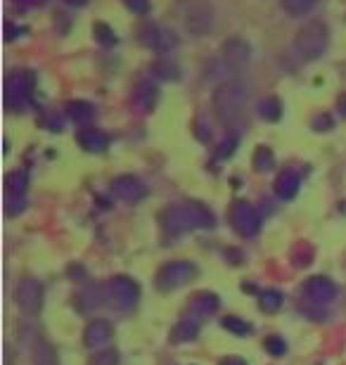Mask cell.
Masks as SVG:
<instances>
[{"mask_svg": "<svg viewBox=\"0 0 346 365\" xmlns=\"http://www.w3.org/2000/svg\"><path fill=\"white\" fill-rule=\"evenodd\" d=\"M247 102H249V88L240 81L220 83L211 95L213 114H216V119L223 123V126H235V123L242 119Z\"/></svg>", "mask_w": 346, "mask_h": 365, "instance_id": "7a4b0ae2", "label": "cell"}, {"mask_svg": "<svg viewBox=\"0 0 346 365\" xmlns=\"http://www.w3.org/2000/svg\"><path fill=\"white\" fill-rule=\"evenodd\" d=\"M235 148H238V138H235V135L225 138V140L218 145V152H216V157H218V159H225V157H230L233 152H235Z\"/></svg>", "mask_w": 346, "mask_h": 365, "instance_id": "e575fe53", "label": "cell"}, {"mask_svg": "<svg viewBox=\"0 0 346 365\" xmlns=\"http://www.w3.org/2000/svg\"><path fill=\"white\" fill-rule=\"evenodd\" d=\"M93 34H95V41L100 43V46H105V48H112L116 46V34H114V29L105 24V21H98V24L93 26Z\"/></svg>", "mask_w": 346, "mask_h": 365, "instance_id": "f546056e", "label": "cell"}, {"mask_svg": "<svg viewBox=\"0 0 346 365\" xmlns=\"http://www.w3.org/2000/svg\"><path fill=\"white\" fill-rule=\"evenodd\" d=\"M220 306V299L213 294V292H197L193 297V302L188 304V313L190 318H207L211 313H216Z\"/></svg>", "mask_w": 346, "mask_h": 365, "instance_id": "2e32d148", "label": "cell"}, {"mask_svg": "<svg viewBox=\"0 0 346 365\" xmlns=\"http://www.w3.org/2000/svg\"><path fill=\"white\" fill-rule=\"evenodd\" d=\"M304 297L313 304H330L337 299V284L325 275H313L308 277L304 284Z\"/></svg>", "mask_w": 346, "mask_h": 365, "instance_id": "7c38bea8", "label": "cell"}, {"mask_svg": "<svg viewBox=\"0 0 346 365\" xmlns=\"http://www.w3.org/2000/svg\"><path fill=\"white\" fill-rule=\"evenodd\" d=\"M100 304H105V294H102V287H95V284L76 294V306L81 313H93Z\"/></svg>", "mask_w": 346, "mask_h": 365, "instance_id": "d6986e66", "label": "cell"}, {"mask_svg": "<svg viewBox=\"0 0 346 365\" xmlns=\"http://www.w3.org/2000/svg\"><path fill=\"white\" fill-rule=\"evenodd\" d=\"M34 363L36 365H60L57 363V354L55 349L48 344V341H36L34 346Z\"/></svg>", "mask_w": 346, "mask_h": 365, "instance_id": "484cf974", "label": "cell"}, {"mask_svg": "<svg viewBox=\"0 0 346 365\" xmlns=\"http://www.w3.org/2000/svg\"><path fill=\"white\" fill-rule=\"evenodd\" d=\"M211 225H213L211 209L195 200L173 204V207L166 211V218H164V228L166 232H171V235H185V232L211 228Z\"/></svg>", "mask_w": 346, "mask_h": 365, "instance_id": "6da1fadb", "label": "cell"}, {"mask_svg": "<svg viewBox=\"0 0 346 365\" xmlns=\"http://www.w3.org/2000/svg\"><path fill=\"white\" fill-rule=\"evenodd\" d=\"M220 365H247L242 359H238V356H228V359L220 361Z\"/></svg>", "mask_w": 346, "mask_h": 365, "instance_id": "f35d334b", "label": "cell"}, {"mask_svg": "<svg viewBox=\"0 0 346 365\" xmlns=\"http://www.w3.org/2000/svg\"><path fill=\"white\" fill-rule=\"evenodd\" d=\"M67 114L73 123H78V126H86V123H91L95 119V107L91 102L86 100H73L67 105Z\"/></svg>", "mask_w": 346, "mask_h": 365, "instance_id": "ffe728a7", "label": "cell"}, {"mask_svg": "<svg viewBox=\"0 0 346 365\" xmlns=\"http://www.w3.org/2000/svg\"><path fill=\"white\" fill-rule=\"evenodd\" d=\"M197 337H200V323L195 318H183L171 332L173 341H195Z\"/></svg>", "mask_w": 346, "mask_h": 365, "instance_id": "44dd1931", "label": "cell"}, {"mask_svg": "<svg viewBox=\"0 0 346 365\" xmlns=\"http://www.w3.org/2000/svg\"><path fill=\"white\" fill-rule=\"evenodd\" d=\"M152 74L157 76V78H164V81H175V78L180 76V69L175 67L173 62L159 60V62H154V64H152Z\"/></svg>", "mask_w": 346, "mask_h": 365, "instance_id": "f1b7e54d", "label": "cell"}, {"mask_svg": "<svg viewBox=\"0 0 346 365\" xmlns=\"http://www.w3.org/2000/svg\"><path fill=\"white\" fill-rule=\"evenodd\" d=\"M263 349L270 354V356H285L287 354V341L283 337H278V334H270V337H266V341H263Z\"/></svg>", "mask_w": 346, "mask_h": 365, "instance_id": "1f68e13d", "label": "cell"}, {"mask_svg": "<svg viewBox=\"0 0 346 365\" xmlns=\"http://www.w3.org/2000/svg\"><path fill=\"white\" fill-rule=\"evenodd\" d=\"M112 192L119 197L121 202L138 204L147 197V185L138 176H119L112 180Z\"/></svg>", "mask_w": 346, "mask_h": 365, "instance_id": "4fadbf2b", "label": "cell"}, {"mask_svg": "<svg viewBox=\"0 0 346 365\" xmlns=\"http://www.w3.org/2000/svg\"><path fill=\"white\" fill-rule=\"evenodd\" d=\"M252 166L256 173H268L275 169V155L270 148H256L254 150V157H252Z\"/></svg>", "mask_w": 346, "mask_h": 365, "instance_id": "7402d4cb", "label": "cell"}, {"mask_svg": "<svg viewBox=\"0 0 346 365\" xmlns=\"http://www.w3.org/2000/svg\"><path fill=\"white\" fill-rule=\"evenodd\" d=\"M46 126L50 130H57V133H60V130L64 128V123H62V119L57 114H50V119H46Z\"/></svg>", "mask_w": 346, "mask_h": 365, "instance_id": "74e56055", "label": "cell"}, {"mask_svg": "<svg viewBox=\"0 0 346 365\" xmlns=\"http://www.w3.org/2000/svg\"><path fill=\"white\" fill-rule=\"evenodd\" d=\"M330 48V26L322 19H311L294 36V50L304 62H315Z\"/></svg>", "mask_w": 346, "mask_h": 365, "instance_id": "3957f363", "label": "cell"}, {"mask_svg": "<svg viewBox=\"0 0 346 365\" xmlns=\"http://www.w3.org/2000/svg\"><path fill=\"white\" fill-rule=\"evenodd\" d=\"M228 221H230L233 230L242 237H254L261 230V214L256 211L254 204L247 200H235L228 211Z\"/></svg>", "mask_w": 346, "mask_h": 365, "instance_id": "52a82bcc", "label": "cell"}, {"mask_svg": "<svg viewBox=\"0 0 346 365\" xmlns=\"http://www.w3.org/2000/svg\"><path fill=\"white\" fill-rule=\"evenodd\" d=\"M280 5H283V10L287 14H292V17H306V14L318 5V0H280Z\"/></svg>", "mask_w": 346, "mask_h": 365, "instance_id": "d4e9b609", "label": "cell"}, {"mask_svg": "<svg viewBox=\"0 0 346 365\" xmlns=\"http://www.w3.org/2000/svg\"><path fill=\"white\" fill-rule=\"evenodd\" d=\"M335 128V121L330 114H318L313 119V130H318V133H322V130H332Z\"/></svg>", "mask_w": 346, "mask_h": 365, "instance_id": "d590c367", "label": "cell"}, {"mask_svg": "<svg viewBox=\"0 0 346 365\" xmlns=\"http://www.w3.org/2000/svg\"><path fill=\"white\" fill-rule=\"evenodd\" d=\"M220 57H223V64L233 74H242L252 62V46L240 36H233L220 46Z\"/></svg>", "mask_w": 346, "mask_h": 365, "instance_id": "9c48e42d", "label": "cell"}, {"mask_svg": "<svg viewBox=\"0 0 346 365\" xmlns=\"http://www.w3.org/2000/svg\"><path fill=\"white\" fill-rule=\"evenodd\" d=\"M34 91H36L34 71H29V69L12 71V74L5 78V107L10 109V112H24V109L31 105Z\"/></svg>", "mask_w": 346, "mask_h": 365, "instance_id": "5b68a950", "label": "cell"}, {"mask_svg": "<svg viewBox=\"0 0 346 365\" xmlns=\"http://www.w3.org/2000/svg\"><path fill=\"white\" fill-rule=\"evenodd\" d=\"M140 43L145 48L154 50V53H171V50L178 48V36H175L171 29H164L159 24H145L140 29Z\"/></svg>", "mask_w": 346, "mask_h": 365, "instance_id": "8fae6325", "label": "cell"}, {"mask_svg": "<svg viewBox=\"0 0 346 365\" xmlns=\"http://www.w3.org/2000/svg\"><path fill=\"white\" fill-rule=\"evenodd\" d=\"M114 337V327L109 320L105 318H95L91 325L86 327V332H83V344L88 349H95V351H100L102 346H107L109 341H112Z\"/></svg>", "mask_w": 346, "mask_h": 365, "instance_id": "5bb4252c", "label": "cell"}, {"mask_svg": "<svg viewBox=\"0 0 346 365\" xmlns=\"http://www.w3.org/2000/svg\"><path fill=\"white\" fill-rule=\"evenodd\" d=\"M76 140L81 148L86 152H93V155H100V152H105L109 148V135L100 128H81Z\"/></svg>", "mask_w": 346, "mask_h": 365, "instance_id": "e0dca14e", "label": "cell"}, {"mask_svg": "<svg viewBox=\"0 0 346 365\" xmlns=\"http://www.w3.org/2000/svg\"><path fill=\"white\" fill-rule=\"evenodd\" d=\"M123 5L128 7V12L138 14V17H147L152 10V3L150 0H123Z\"/></svg>", "mask_w": 346, "mask_h": 365, "instance_id": "836d02e7", "label": "cell"}, {"mask_svg": "<svg viewBox=\"0 0 346 365\" xmlns=\"http://www.w3.org/2000/svg\"><path fill=\"white\" fill-rule=\"evenodd\" d=\"M26 187H29V180H26V173L24 171L7 173V178H5V195L26 197Z\"/></svg>", "mask_w": 346, "mask_h": 365, "instance_id": "cb8c5ba5", "label": "cell"}, {"mask_svg": "<svg viewBox=\"0 0 346 365\" xmlns=\"http://www.w3.org/2000/svg\"><path fill=\"white\" fill-rule=\"evenodd\" d=\"M69 7H86L88 5V0H64Z\"/></svg>", "mask_w": 346, "mask_h": 365, "instance_id": "b9f144b4", "label": "cell"}, {"mask_svg": "<svg viewBox=\"0 0 346 365\" xmlns=\"http://www.w3.org/2000/svg\"><path fill=\"white\" fill-rule=\"evenodd\" d=\"M121 356L116 349H100V351H95L91 356V361H88V365H119Z\"/></svg>", "mask_w": 346, "mask_h": 365, "instance_id": "4dcf8cb0", "label": "cell"}, {"mask_svg": "<svg viewBox=\"0 0 346 365\" xmlns=\"http://www.w3.org/2000/svg\"><path fill=\"white\" fill-rule=\"evenodd\" d=\"M259 116L263 121H280V116H283V102H280L275 95H270V98H263L259 102Z\"/></svg>", "mask_w": 346, "mask_h": 365, "instance_id": "603a6c76", "label": "cell"}, {"mask_svg": "<svg viewBox=\"0 0 346 365\" xmlns=\"http://www.w3.org/2000/svg\"><path fill=\"white\" fill-rule=\"evenodd\" d=\"M24 31H26V29L14 26V24H10V21H7V24H5V41H14L19 34H24Z\"/></svg>", "mask_w": 346, "mask_h": 365, "instance_id": "8d00e7d4", "label": "cell"}, {"mask_svg": "<svg viewBox=\"0 0 346 365\" xmlns=\"http://www.w3.org/2000/svg\"><path fill=\"white\" fill-rule=\"evenodd\" d=\"M178 14L183 29L190 36H207L216 26V10H213L211 0H180Z\"/></svg>", "mask_w": 346, "mask_h": 365, "instance_id": "277c9868", "label": "cell"}, {"mask_svg": "<svg viewBox=\"0 0 346 365\" xmlns=\"http://www.w3.org/2000/svg\"><path fill=\"white\" fill-rule=\"evenodd\" d=\"M14 299H17V306L26 316H39L43 309V299H46V289H43V284L36 277H24L17 284Z\"/></svg>", "mask_w": 346, "mask_h": 365, "instance_id": "30bf717a", "label": "cell"}, {"mask_svg": "<svg viewBox=\"0 0 346 365\" xmlns=\"http://www.w3.org/2000/svg\"><path fill=\"white\" fill-rule=\"evenodd\" d=\"M24 5H29V7H41V5H46L48 0H21Z\"/></svg>", "mask_w": 346, "mask_h": 365, "instance_id": "60d3db41", "label": "cell"}, {"mask_svg": "<svg viewBox=\"0 0 346 365\" xmlns=\"http://www.w3.org/2000/svg\"><path fill=\"white\" fill-rule=\"evenodd\" d=\"M299 187H301V173L297 169L280 171L278 178H275V185H273L278 200H283V202L294 200V197L299 195Z\"/></svg>", "mask_w": 346, "mask_h": 365, "instance_id": "9a60e30c", "label": "cell"}, {"mask_svg": "<svg viewBox=\"0 0 346 365\" xmlns=\"http://www.w3.org/2000/svg\"><path fill=\"white\" fill-rule=\"evenodd\" d=\"M102 294H105V304L112 306V309L119 311H128L138 304L140 297V287L133 277L128 275H114L102 284Z\"/></svg>", "mask_w": 346, "mask_h": 365, "instance_id": "8992f818", "label": "cell"}, {"mask_svg": "<svg viewBox=\"0 0 346 365\" xmlns=\"http://www.w3.org/2000/svg\"><path fill=\"white\" fill-rule=\"evenodd\" d=\"M283 302H285V297H283V292H278V289L261 292V299H259L261 309L266 313H278L280 309H283Z\"/></svg>", "mask_w": 346, "mask_h": 365, "instance_id": "83f0119b", "label": "cell"}, {"mask_svg": "<svg viewBox=\"0 0 346 365\" xmlns=\"http://www.w3.org/2000/svg\"><path fill=\"white\" fill-rule=\"evenodd\" d=\"M337 109H340L342 119H346V95H342V98L337 100Z\"/></svg>", "mask_w": 346, "mask_h": 365, "instance_id": "ab89813d", "label": "cell"}, {"mask_svg": "<svg viewBox=\"0 0 346 365\" xmlns=\"http://www.w3.org/2000/svg\"><path fill=\"white\" fill-rule=\"evenodd\" d=\"M220 325H223L228 332L238 334V337H249V334H252V323L242 320L240 316H225L220 320Z\"/></svg>", "mask_w": 346, "mask_h": 365, "instance_id": "4316f807", "label": "cell"}, {"mask_svg": "<svg viewBox=\"0 0 346 365\" xmlns=\"http://www.w3.org/2000/svg\"><path fill=\"white\" fill-rule=\"evenodd\" d=\"M197 277V266L190 261H168L157 271V287L161 292L178 289Z\"/></svg>", "mask_w": 346, "mask_h": 365, "instance_id": "ba28073f", "label": "cell"}, {"mask_svg": "<svg viewBox=\"0 0 346 365\" xmlns=\"http://www.w3.org/2000/svg\"><path fill=\"white\" fill-rule=\"evenodd\" d=\"M26 209V197L17 195H5V214L7 216H17Z\"/></svg>", "mask_w": 346, "mask_h": 365, "instance_id": "d6a6232c", "label": "cell"}, {"mask_svg": "<svg viewBox=\"0 0 346 365\" xmlns=\"http://www.w3.org/2000/svg\"><path fill=\"white\" fill-rule=\"evenodd\" d=\"M133 100H136V105L143 109V112H152V109L157 107V102H159V88L152 81L138 83V88L133 93Z\"/></svg>", "mask_w": 346, "mask_h": 365, "instance_id": "ac0fdd59", "label": "cell"}]
</instances>
